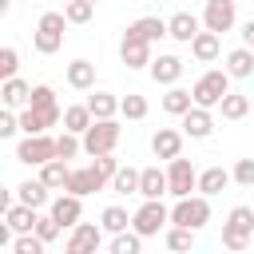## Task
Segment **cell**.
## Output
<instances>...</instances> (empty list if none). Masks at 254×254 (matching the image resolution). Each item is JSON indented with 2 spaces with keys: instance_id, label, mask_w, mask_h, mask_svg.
<instances>
[{
  "instance_id": "cell-15",
  "label": "cell",
  "mask_w": 254,
  "mask_h": 254,
  "mask_svg": "<svg viewBox=\"0 0 254 254\" xmlns=\"http://www.w3.org/2000/svg\"><path fill=\"white\" fill-rule=\"evenodd\" d=\"M151 79L155 83H163V87H171V83H179V75H183V60L179 56H171V52H163V56H155L151 60Z\"/></svg>"
},
{
  "instance_id": "cell-5",
  "label": "cell",
  "mask_w": 254,
  "mask_h": 254,
  "mask_svg": "<svg viewBox=\"0 0 254 254\" xmlns=\"http://www.w3.org/2000/svg\"><path fill=\"white\" fill-rule=\"evenodd\" d=\"M115 143H119V123L115 119H95L87 131H83V155H107V151H115Z\"/></svg>"
},
{
  "instance_id": "cell-11",
  "label": "cell",
  "mask_w": 254,
  "mask_h": 254,
  "mask_svg": "<svg viewBox=\"0 0 254 254\" xmlns=\"http://www.w3.org/2000/svg\"><path fill=\"white\" fill-rule=\"evenodd\" d=\"M103 187H111L107 183V175L91 163V167H71V179H67V190L71 194H79V198H87V194H95V190H103Z\"/></svg>"
},
{
  "instance_id": "cell-2",
  "label": "cell",
  "mask_w": 254,
  "mask_h": 254,
  "mask_svg": "<svg viewBox=\"0 0 254 254\" xmlns=\"http://www.w3.org/2000/svg\"><path fill=\"white\" fill-rule=\"evenodd\" d=\"M64 28H67V16L64 12H44L36 20V32H32V44L40 56H56L64 48Z\"/></svg>"
},
{
  "instance_id": "cell-21",
  "label": "cell",
  "mask_w": 254,
  "mask_h": 254,
  "mask_svg": "<svg viewBox=\"0 0 254 254\" xmlns=\"http://www.w3.org/2000/svg\"><path fill=\"white\" fill-rule=\"evenodd\" d=\"M127 32L139 36V40H147V44H159L163 36H171L167 32V20H159V16H139L135 24H127Z\"/></svg>"
},
{
  "instance_id": "cell-32",
  "label": "cell",
  "mask_w": 254,
  "mask_h": 254,
  "mask_svg": "<svg viewBox=\"0 0 254 254\" xmlns=\"http://www.w3.org/2000/svg\"><path fill=\"white\" fill-rule=\"evenodd\" d=\"M139 175L143 171H135V167H119L111 179V190L115 194H139Z\"/></svg>"
},
{
  "instance_id": "cell-28",
  "label": "cell",
  "mask_w": 254,
  "mask_h": 254,
  "mask_svg": "<svg viewBox=\"0 0 254 254\" xmlns=\"http://www.w3.org/2000/svg\"><path fill=\"white\" fill-rule=\"evenodd\" d=\"M190 107H194V95H190L187 87L171 83V87H167V95H163V111H167V115H187Z\"/></svg>"
},
{
  "instance_id": "cell-3",
  "label": "cell",
  "mask_w": 254,
  "mask_h": 254,
  "mask_svg": "<svg viewBox=\"0 0 254 254\" xmlns=\"http://www.w3.org/2000/svg\"><path fill=\"white\" fill-rule=\"evenodd\" d=\"M171 222L175 226H190V230H202L210 222V194H187L171 206Z\"/></svg>"
},
{
  "instance_id": "cell-33",
  "label": "cell",
  "mask_w": 254,
  "mask_h": 254,
  "mask_svg": "<svg viewBox=\"0 0 254 254\" xmlns=\"http://www.w3.org/2000/svg\"><path fill=\"white\" fill-rule=\"evenodd\" d=\"M99 226H103L107 234H119V230H127V226H131V214H127L123 206H103V214H99Z\"/></svg>"
},
{
  "instance_id": "cell-44",
  "label": "cell",
  "mask_w": 254,
  "mask_h": 254,
  "mask_svg": "<svg viewBox=\"0 0 254 254\" xmlns=\"http://www.w3.org/2000/svg\"><path fill=\"white\" fill-rule=\"evenodd\" d=\"M91 4H99V0H91Z\"/></svg>"
},
{
  "instance_id": "cell-9",
  "label": "cell",
  "mask_w": 254,
  "mask_h": 254,
  "mask_svg": "<svg viewBox=\"0 0 254 254\" xmlns=\"http://www.w3.org/2000/svg\"><path fill=\"white\" fill-rule=\"evenodd\" d=\"M103 226H95V222H75L71 226V234H67V242H64V250L67 254H95L99 246H103Z\"/></svg>"
},
{
  "instance_id": "cell-7",
  "label": "cell",
  "mask_w": 254,
  "mask_h": 254,
  "mask_svg": "<svg viewBox=\"0 0 254 254\" xmlns=\"http://www.w3.org/2000/svg\"><path fill=\"white\" fill-rule=\"evenodd\" d=\"M131 226H135L143 238H155L163 226H171V210H167L159 198H143V206L131 214Z\"/></svg>"
},
{
  "instance_id": "cell-36",
  "label": "cell",
  "mask_w": 254,
  "mask_h": 254,
  "mask_svg": "<svg viewBox=\"0 0 254 254\" xmlns=\"http://www.w3.org/2000/svg\"><path fill=\"white\" fill-rule=\"evenodd\" d=\"M79 151H83V135H75V131L56 135V159H75Z\"/></svg>"
},
{
  "instance_id": "cell-22",
  "label": "cell",
  "mask_w": 254,
  "mask_h": 254,
  "mask_svg": "<svg viewBox=\"0 0 254 254\" xmlns=\"http://www.w3.org/2000/svg\"><path fill=\"white\" fill-rule=\"evenodd\" d=\"M226 71L234 75V79H250L254 75V48H234V52H226Z\"/></svg>"
},
{
  "instance_id": "cell-18",
  "label": "cell",
  "mask_w": 254,
  "mask_h": 254,
  "mask_svg": "<svg viewBox=\"0 0 254 254\" xmlns=\"http://www.w3.org/2000/svg\"><path fill=\"white\" fill-rule=\"evenodd\" d=\"M151 151H155V159H175V155H183V131L159 127V131L151 135Z\"/></svg>"
},
{
  "instance_id": "cell-16",
  "label": "cell",
  "mask_w": 254,
  "mask_h": 254,
  "mask_svg": "<svg viewBox=\"0 0 254 254\" xmlns=\"http://www.w3.org/2000/svg\"><path fill=\"white\" fill-rule=\"evenodd\" d=\"M167 32H171V40H179V44H190V40L202 32V20H198L194 12H175V16L167 20Z\"/></svg>"
},
{
  "instance_id": "cell-30",
  "label": "cell",
  "mask_w": 254,
  "mask_h": 254,
  "mask_svg": "<svg viewBox=\"0 0 254 254\" xmlns=\"http://www.w3.org/2000/svg\"><path fill=\"white\" fill-rule=\"evenodd\" d=\"M218 111H222V119L238 123V119H246V115H250V99H246V95H238V91H226V95H222V103H218Z\"/></svg>"
},
{
  "instance_id": "cell-8",
  "label": "cell",
  "mask_w": 254,
  "mask_h": 254,
  "mask_svg": "<svg viewBox=\"0 0 254 254\" xmlns=\"http://www.w3.org/2000/svg\"><path fill=\"white\" fill-rule=\"evenodd\" d=\"M167 179H171V194H175V198H187L190 190H198V171H194L190 159H183V155L167 159Z\"/></svg>"
},
{
  "instance_id": "cell-31",
  "label": "cell",
  "mask_w": 254,
  "mask_h": 254,
  "mask_svg": "<svg viewBox=\"0 0 254 254\" xmlns=\"http://www.w3.org/2000/svg\"><path fill=\"white\" fill-rule=\"evenodd\" d=\"M139 250H143V234H139L135 226L111 234V254H139Z\"/></svg>"
},
{
  "instance_id": "cell-43",
  "label": "cell",
  "mask_w": 254,
  "mask_h": 254,
  "mask_svg": "<svg viewBox=\"0 0 254 254\" xmlns=\"http://www.w3.org/2000/svg\"><path fill=\"white\" fill-rule=\"evenodd\" d=\"M242 44H246V48H254V16L242 24Z\"/></svg>"
},
{
  "instance_id": "cell-14",
  "label": "cell",
  "mask_w": 254,
  "mask_h": 254,
  "mask_svg": "<svg viewBox=\"0 0 254 254\" xmlns=\"http://www.w3.org/2000/svg\"><path fill=\"white\" fill-rule=\"evenodd\" d=\"M179 119H183V123H179L183 135H190V139H206V135L214 131V115H210V107H198V103H194V107H190L187 115H179Z\"/></svg>"
},
{
  "instance_id": "cell-1",
  "label": "cell",
  "mask_w": 254,
  "mask_h": 254,
  "mask_svg": "<svg viewBox=\"0 0 254 254\" xmlns=\"http://www.w3.org/2000/svg\"><path fill=\"white\" fill-rule=\"evenodd\" d=\"M230 79H234V75H230L226 67H210V71H202V75L194 79V87H190L194 103H198V107H210V111H214V107L222 103V95L230 91Z\"/></svg>"
},
{
  "instance_id": "cell-42",
  "label": "cell",
  "mask_w": 254,
  "mask_h": 254,
  "mask_svg": "<svg viewBox=\"0 0 254 254\" xmlns=\"http://www.w3.org/2000/svg\"><path fill=\"white\" fill-rule=\"evenodd\" d=\"M20 131V115H12V107H4L0 111V139H12Z\"/></svg>"
},
{
  "instance_id": "cell-4",
  "label": "cell",
  "mask_w": 254,
  "mask_h": 254,
  "mask_svg": "<svg viewBox=\"0 0 254 254\" xmlns=\"http://www.w3.org/2000/svg\"><path fill=\"white\" fill-rule=\"evenodd\" d=\"M254 234V206H234L222 222V246L226 250H246Z\"/></svg>"
},
{
  "instance_id": "cell-23",
  "label": "cell",
  "mask_w": 254,
  "mask_h": 254,
  "mask_svg": "<svg viewBox=\"0 0 254 254\" xmlns=\"http://www.w3.org/2000/svg\"><path fill=\"white\" fill-rule=\"evenodd\" d=\"M230 183H234V175H230L226 167H206V171H198V190H202V194H222Z\"/></svg>"
},
{
  "instance_id": "cell-39",
  "label": "cell",
  "mask_w": 254,
  "mask_h": 254,
  "mask_svg": "<svg viewBox=\"0 0 254 254\" xmlns=\"http://www.w3.org/2000/svg\"><path fill=\"white\" fill-rule=\"evenodd\" d=\"M230 175H234V183H238V187H254V159H238Z\"/></svg>"
},
{
  "instance_id": "cell-40",
  "label": "cell",
  "mask_w": 254,
  "mask_h": 254,
  "mask_svg": "<svg viewBox=\"0 0 254 254\" xmlns=\"http://www.w3.org/2000/svg\"><path fill=\"white\" fill-rule=\"evenodd\" d=\"M16 67H20L16 48H0V75H4V79H12V75H16Z\"/></svg>"
},
{
  "instance_id": "cell-27",
  "label": "cell",
  "mask_w": 254,
  "mask_h": 254,
  "mask_svg": "<svg viewBox=\"0 0 254 254\" xmlns=\"http://www.w3.org/2000/svg\"><path fill=\"white\" fill-rule=\"evenodd\" d=\"M48 190H52V187H48L44 179H24V183L16 187V198L40 210V206H48Z\"/></svg>"
},
{
  "instance_id": "cell-12",
  "label": "cell",
  "mask_w": 254,
  "mask_h": 254,
  "mask_svg": "<svg viewBox=\"0 0 254 254\" xmlns=\"http://www.w3.org/2000/svg\"><path fill=\"white\" fill-rule=\"evenodd\" d=\"M48 210H52V218H56L64 230H71V226L83 218V198H79V194H71V190H60V194L52 198V206H48Z\"/></svg>"
},
{
  "instance_id": "cell-35",
  "label": "cell",
  "mask_w": 254,
  "mask_h": 254,
  "mask_svg": "<svg viewBox=\"0 0 254 254\" xmlns=\"http://www.w3.org/2000/svg\"><path fill=\"white\" fill-rule=\"evenodd\" d=\"M147 111H151V107H147V99H143L139 91H127V95L119 99V115H123V119H147Z\"/></svg>"
},
{
  "instance_id": "cell-13",
  "label": "cell",
  "mask_w": 254,
  "mask_h": 254,
  "mask_svg": "<svg viewBox=\"0 0 254 254\" xmlns=\"http://www.w3.org/2000/svg\"><path fill=\"white\" fill-rule=\"evenodd\" d=\"M119 60H123L127 67H151L155 56H151V44H147V40L123 32V40H119Z\"/></svg>"
},
{
  "instance_id": "cell-41",
  "label": "cell",
  "mask_w": 254,
  "mask_h": 254,
  "mask_svg": "<svg viewBox=\"0 0 254 254\" xmlns=\"http://www.w3.org/2000/svg\"><path fill=\"white\" fill-rule=\"evenodd\" d=\"M32 107H56V91L48 83H36L32 87Z\"/></svg>"
},
{
  "instance_id": "cell-6",
  "label": "cell",
  "mask_w": 254,
  "mask_h": 254,
  "mask_svg": "<svg viewBox=\"0 0 254 254\" xmlns=\"http://www.w3.org/2000/svg\"><path fill=\"white\" fill-rule=\"evenodd\" d=\"M48 159H56V139L44 131V135H24L16 143V163L24 167H44Z\"/></svg>"
},
{
  "instance_id": "cell-34",
  "label": "cell",
  "mask_w": 254,
  "mask_h": 254,
  "mask_svg": "<svg viewBox=\"0 0 254 254\" xmlns=\"http://www.w3.org/2000/svg\"><path fill=\"white\" fill-rule=\"evenodd\" d=\"M194 234L198 230H190V226H167V234H163V242H167V250H190L194 246Z\"/></svg>"
},
{
  "instance_id": "cell-17",
  "label": "cell",
  "mask_w": 254,
  "mask_h": 254,
  "mask_svg": "<svg viewBox=\"0 0 254 254\" xmlns=\"http://www.w3.org/2000/svg\"><path fill=\"white\" fill-rule=\"evenodd\" d=\"M218 52H222V36H218V32H210V28H202V32L190 40V56H194L198 64H214V60H218Z\"/></svg>"
},
{
  "instance_id": "cell-19",
  "label": "cell",
  "mask_w": 254,
  "mask_h": 254,
  "mask_svg": "<svg viewBox=\"0 0 254 254\" xmlns=\"http://www.w3.org/2000/svg\"><path fill=\"white\" fill-rule=\"evenodd\" d=\"M0 103L12 107V111H16V107H28V103H32V83H24L20 75L4 79V83H0Z\"/></svg>"
},
{
  "instance_id": "cell-38",
  "label": "cell",
  "mask_w": 254,
  "mask_h": 254,
  "mask_svg": "<svg viewBox=\"0 0 254 254\" xmlns=\"http://www.w3.org/2000/svg\"><path fill=\"white\" fill-rule=\"evenodd\" d=\"M36 234H40L44 242H56V238L64 234V226H60V222L52 218V210H48V214H40V218H36Z\"/></svg>"
},
{
  "instance_id": "cell-26",
  "label": "cell",
  "mask_w": 254,
  "mask_h": 254,
  "mask_svg": "<svg viewBox=\"0 0 254 254\" xmlns=\"http://www.w3.org/2000/svg\"><path fill=\"white\" fill-rule=\"evenodd\" d=\"M40 179H44L52 190H67V179H71V167H67V159H48V163L40 167Z\"/></svg>"
},
{
  "instance_id": "cell-10",
  "label": "cell",
  "mask_w": 254,
  "mask_h": 254,
  "mask_svg": "<svg viewBox=\"0 0 254 254\" xmlns=\"http://www.w3.org/2000/svg\"><path fill=\"white\" fill-rule=\"evenodd\" d=\"M238 24V8H234V0H206V8H202V28H210V32H230Z\"/></svg>"
},
{
  "instance_id": "cell-37",
  "label": "cell",
  "mask_w": 254,
  "mask_h": 254,
  "mask_svg": "<svg viewBox=\"0 0 254 254\" xmlns=\"http://www.w3.org/2000/svg\"><path fill=\"white\" fill-rule=\"evenodd\" d=\"M91 12H95V4H91V0H67V4H64L67 24H87V20H91Z\"/></svg>"
},
{
  "instance_id": "cell-29",
  "label": "cell",
  "mask_w": 254,
  "mask_h": 254,
  "mask_svg": "<svg viewBox=\"0 0 254 254\" xmlns=\"http://www.w3.org/2000/svg\"><path fill=\"white\" fill-rule=\"evenodd\" d=\"M87 107H91L95 119H115V115H119V99H115L111 91H91V95H87Z\"/></svg>"
},
{
  "instance_id": "cell-20",
  "label": "cell",
  "mask_w": 254,
  "mask_h": 254,
  "mask_svg": "<svg viewBox=\"0 0 254 254\" xmlns=\"http://www.w3.org/2000/svg\"><path fill=\"white\" fill-rule=\"evenodd\" d=\"M139 194H143V198H163V194H171V179H167V171H159V167H143V175H139Z\"/></svg>"
},
{
  "instance_id": "cell-24",
  "label": "cell",
  "mask_w": 254,
  "mask_h": 254,
  "mask_svg": "<svg viewBox=\"0 0 254 254\" xmlns=\"http://www.w3.org/2000/svg\"><path fill=\"white\" fill-rule=\"evenodd\" d=\"M67 83L75 91H91L95 87V64L91 60H71L67 64Z\"/></svg>"
},
{
  "instance_id": "cell-25",
  "label": "cell",
  "mask_w": 254,
  "mask_h": 254,
  "mask_svg": "<svg viewBox=\"0 0 254 254\" xmlns=\"http://www.w3.org/2000/svg\"><path fill=\"white\" fill-rule=\"evenodd\" d=\"M91 123H95V115H91L87 99H83V103H71V107H64V131H75V135H83Z\"/></svg>"
}]
</instances>
